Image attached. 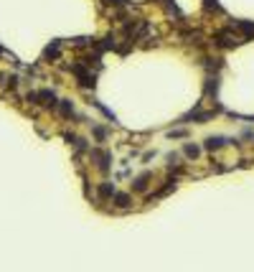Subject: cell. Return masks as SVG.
<instances>
[{
  "label": "cell",
  "mask_w": 254,
  "mask_h": 272,
  "mask_svg": "<svg viewBox=\"0 0 254 272\" xmlns=\"http://www.w3.org/2000/svg\"><path fill=\"white\" fill-rule=\"evenodd\" d=\"M150 178H153V173H150V171H143V173L133 181V191H145L148 183H150Z\"/></svg>",
  "instance_id": "10"
},
{
  "label": "cell",
  "mask_w": 254,
  "mask_h": 272,
  "mask_svg": "<svg viewBox=\"0 0 254 272\" xmlns=\"http://www.w3.org/2000/svg\"><path fill=\"white\" fill-rule=\"evenodd\" d=\"M216 92H219V76H208L203 87V97H216Z\"/></svg>",
  "instance_id": "11"
},
{
  "label": "cell",
  "mask_w": 254,
  "mask_h": 272,
  "mask_svg": "<svg viewBox=\"0 0 254 272\" xmlns=\"http://www.w3.org/2000/svg\"><path fill=\"white\" fill-rule=\"evenodd\" d=\"M92 104H94V107H97V109H99V112H102V114H104V117H107V120H112V122H114V120H117V117H114V112H112V109H107V107H104V104H102V102H97V99H94V102H92Z\"/></svg>",
  "instance_id": "16"
},
{
  "label": "cell",
  "mask_w": 254,
  "mask_h": 272,
  "mask_svg": "<svg viewBox=\"0 0 254 272\" xmlns=\"http://www.w3.org/2000/svg\"><path fill=\"white\" fill-rule=\"evenodd\" d=\"M176 183H178V181H176V176H173V178H168V181H165V186H163V188H158L155 193H150L148 199H150V201H155V199H163V196H168L171 191H176Z\"/></svg>",
  "instance_id": "7"
},
{
  "label": "cell",
  "mask_w": 254,
  "mask_h": 272,
  "mask_svg": "<svg viewBox=\"0 0 254 272\" xmlns=\"http://www.w3.org/2000/svg\"><path fill=\"white\" fill-rule=\"evenodd\" d=\"M229 143H231L229 138H224V135H214V138H208V140L203 143V150L214 153V150H221V148H226Z\"/></svg>",
  "instance_id": "5"
},
{
  "label": "cell",
  "mask_w": 254,
  "mask_h": 272,
  "mask_svg": "<svg viewBox=\"0 0 254 272\" xmlns=\"http://www.w3.org/2000/svg\"><path fill=\"white\" fill-rule=\"evenodd\" d=\"M203 11L206 13H224V8L219 6V0H203Z\"/></svg>",
  "instance_id": "15"
},
{
  "label": "cell",
  "mask_w": 254,
  "mask_h": 272,
  "mask_svg": "<svg viewBox=\"0 0 254 272\" xmlns=\"http://www.w3.org/2000/svg\"><path fill=\"white\" fill-rule=\"evenodd\" d=\"M61 46H64L61 41H54V44H49V46H46V51H44V59H49V56H51V59H59V54H61Z\"/></svg>",
  "instance_id": "14"
},
{
  "label": "cell",
  "mask_w": 254,
  "mask_h": 272,
  "mask_svg": "<svg viewBox=\"0 0 254 272\" xmlns=\"http://www.w3.org/2000/svg\"><path fill=\"white\" fill-rule=\"evenodd\" d=\"M92 132H94V138H97L99 143L107 138V127H102V125H92Z\"/></svg>",
  "instance_id": "17"
},
{
  "label": "cell",
  "mask_w": 254,
  "mask_h": 272,
  "mask_svg": "<svg viewBox=\"0 0 254 272\" xmlns=\"http://www.w3.org/2000/svg\"><path fill=\"white\" fill-rule=\"evenodd\" d=\"M183 155H186V158H198V155H201V145H196V143H186L183 145Z\"/></svg>",
  "instance_id": "13"
},
{
  "label": "cell",
  "mask_w": 254,
  "mask_h": 272,
  "mask_svg": "<svg viewBox=\"0 0 254 272\" xmlns=\"http://www.w3.org/2000/svg\"><path fill=\"white\" fill-rule=\"evenodd\" d=\"M28 102H33V104H44V107H56V94H54V89H38V92H31L28 94Z\"/></svg>",
  "instance_id": "4"
},
{
  "label": "cell",
  "mask_w": 254,
  "mask_h": 272,
  "mask_svg": "<svg viewBox=\"0 0 254 272\" xmlns=\"http://www.w3.org/2000/svg\"><path fill=\"white\" fill-rule=\"evenodd\" d=\"M216 44H219L221 49H234V46L246 44V38H244L234 26H226V28H221V31L216 33Z\"/></svg>",
  "instance_id": "2"
},
{
  "label": "cell",
  "mask_w": 254,
  "mask_h": 272,
  "mask_svg": "<svg viewBox=\"0 0 254 272\" xmlns=\"http://www.w3.org/2000/svg\"><path fill=\"white\" fill-rule=\"evenodd\" d=\"M186 135H188L186 127H178V130H171V132H168V138H186Z\"/></svg>",
  "instance_id": "18"
},
{
  "label": "cell",
  "mask_w": 254,
  "mask_h": 272,
  "mask_svg": "<svg viewBox=\"0 0 254 272\" xmlns=\"http://www.w3.org/2000/svg\"><path fill=\"white\" fill-rule=\"evenodd\" d=\"M112 201L117 204V209H130V204H133V199H130V193H122V191H114V196H112Z\"/></svg>",
  "instance_id": "12"
},
{
  "label": "cell",
  "mask_w": 254,
  "mask_h": 272,
  "mask_svg": "<svg viewBox=\"0 0 254 272\" xmlns=\"http://www.w3.org/2000/svg\"><path fill=\"white\" fill-rule=\"evenodd\" d=\"M54 109H56V112L61 114L64 120H71V117H76V112H74V104H71L69 99H59Z\"/></svg>",
  "instance_id": "6"
},
{
  "label": "cell",
  "mask_w": 254,
  "mask_h": 272,
  "mask_svg": "<svg viewBox=\"0 0 254 272\" xmlns=\"http://www.w3.org/2000/svg\"><path fill=\"white\" fill-rule=\"evenodd\" d=\"M89 158H92V163L99 173H107L109 166H112V153L107 148H89Z\"/></svg>",
  "instance_id": "3"
},
{
  "label": "cell",
  "mask_w": 254,
  "mask_h": 272,
  "mask_svg": "<svg viewBox=\"0 0 254 272\" xmlns=\"http://www.w3.org/2000/svg\"><path fill=\"white\" fill-rule=\"evenodd\" d=\"M66 140H69V145L76 148V153H89V143L84 140V138H79V135H66Z\"/></svg>",
  "instance_id": "9"
},
{
  "label": "cell",
  "mask_w": 254,
  "mask_h": 272,
  "mask_svg": "<svg viewBox=\"0 0 254 272\" xmlns=\"http://www.w3.org/2000/svg\"><path fill=\"white\" fill-rule=\"evenodd\" d=\"M71 74L76 76V82L81 89H94L97 87V74L92 71V66L87 61H76L71 64Z\"/></svg>",
  "instance_id": "1"
},
{
  "label": "cell",
  "mask_w": 254,
  "mask_h": 272,
  "mask_svg": "<svg viewBox=\"0 0 254 272\" xmlns=\"http://www.w3.org/2000/svg\"><path fill=\"white\" fill-rule=\"evenodd\" d=\"M114 183H109V181H104V183H99V188H97V196H99V201H107V199H112L114 196Z\"/></svg>",
  "instance_id": "8"
}]
</instances>
